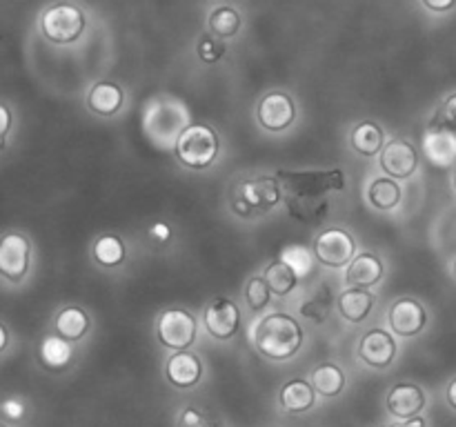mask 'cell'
I'll return each instance as SVG.
<instances>
[{
	"label": "cell",
	"mask_w": 456,
	"mask_h": 427,
	"mask_svg": "<svg viewBox=\"0 0 456 427\" xmlns=\"http://www.w3.org/2000/svg\"><path fill=\"white\" fill-rule=\"evenodd\" d=\"M254 345L265 359L288 360L301 350L303 327L289 314H270L254 329Z\"/></svg>",
	"instance_id": "6da1fadb"
},
{
	"label": "cell",
	"mask_w": 456,
	"mask_h": 427,
	"mask_svg": "<svg viewBox=\"0 0 456 427\" xmlns=\"http://www.w3.org/2000/svg\"><path fill=\"white\" fill-rule=\"evenodd\" d=\"M218 136L208 125H190L176 141V156L185 167L208 169L218 156Z\"/></svg>",
	"instance_id": "7a4b0ae2"
},
{
	"label": "cell",
	"mask_w": 456,
	"mask_h": 427,
	"mask_svg": "<svg viewBox=\"0 0 456 427\" xmlns=\"http://www.w3.org/2000/svg\"><path fill=\"white\" fill-rule=\"evenodd\" d=\"M281 187H283L281 181L270 176H258L252 178V181L240 182L239 191H236V198L232 200V209L240 218H254L258 214L270 212L283 198Z\"/></svg>",
	"instance_id": "3957f363"
},
{
	"label": "cell",
	"mask_w": 456,
	"mask_h": 427,
	"mask_svg": "<svg viewBox=\"0 0 456 427\" xmlns=\"http://www.w3.org/2000/svg\"><path fill=\"white\" fill-rule=\"evenodd\" d=\"M85 13L71 3H58L49 7L40 18V29L47 40L56 44H69L80 38L85 31Z\"/></svg>",
	"instance_id": "277c9868"
},
{
	"label": "cell",
	"mask_w": 456,
	"mask_h": 427,
	"mask_svg": "<svg viewBox=\"0 0 456 427\" xmlns=\"http://www.w3.org/2000/svg\"><path fill=\"white\" fill-rule=\"evenodd\" d=\"M276 178L285 187L288 196H323L325 191H341L346 176L341 169L332 172H279Z\"/></svg>",
	"instance_id": "5b68a950"
},
{
	"label": "cell",
	"mask_w": 456,
	"mask_h": 427,
	"mask_svg": "<svg viewBox=\"0 0 456 427\" xmlns=\"http://www.w3.org/2000/svg\"><path fill=\"white\" fill-rule=\"evenodd\" d=\"M196 334H199V325H196V318L190 311L167 310L159 316L156 336H159L160 345L167 347V350H187L196 341Z\"/></svg>",
	"instance_id": "8992f818"
},
{
	"label": "cell",
	"mask_w": 456,
	"mask_h": 427,
	"mask_svg": "<svg viewBox=\"0 0 456 427\" xmlns=\"http://www.w3.org/2000/svg\"><path fill=\"white\" fill-rule=\"evenodd\" d=\"M314 254L323 265L343 267L354 258V238L346 230H325L314 240Z\"/></svg>",
	"instance_id": "52a82bcc"
},
{
	"label": "cell",
	"mask_w": 456,
	"mask_h": 427,
	"mask_svg": "<svg viewBox=\"0 0 456 427\" xmlns=\"http://www.w3.org/2000/svg\"><path fill=\"white\" fill-rule=\"evenodd\" d=\"M203 320L208 332L218 341H227L240 327V310L230 298H214L203 311Z\"/></svg>",
	"instance_id": "ba28073f"
},
{
	"label": "cell",
	"mask_w": 456,
	"mask_h": 427,
	"mask_svg": "<svg viewBox=\"0 0 456 427\" xmlns=\"http://www.w3.org/2000/svg\"><path fill=\"white\" fill-rule=\"evenodd\" d=\"M29 256L31 245L22 234H4L3 243H0V271L4 278L18 280L27 274L29 270Z\"/></svg>",
	"instance_id": "9c48e42d"
},
{
	"label": "cell",
	"mask_w": 456,
	"mask_h": 427,
	"mask_svg": "<svg viewBox=\"0 0 456 427\" xmlns=\"http://www.w3.org/2000/svg\"><path fill=\"white\" fill-rule=\"evenodd\" d=\"M297 118V107L294 101L283 92H270L258 102V123L267 132H283Z\"/></svg>",
	"instance_id": "30bf717a"
},
{
	"label": "cell",
	"mask_w": 456,
	"mask_h": 427,
	"mask_svg": "<svg viewBox=\"0 0 456 427\" xmlns=\"http://www.w3.org/2000/svg\"><path fill=\"white\" fill-rule=\"evenodd\" d=\"M381 167L390 178H410L419 167V154L405 138H392L381 149Z\"/></svg>",
	"instance_id": "8fae6325"
},
{
	"label": "cell",
	"mask_w": 456,
	"mask_h": 427,
	"mask_svg": "<svg viewBox=\"0 0 456 427\" xmlns=\"http://www.w3.org/2000/svg\"><path fill=\"white\" fill-rule=\"evenodd\" d=\"M390 325L392 332L399 334V336H417V334L423 332L428 323V311L426 307L421 305L414 298H401L392 305L390 310Z\"/></svg>",
	"instance_id": "7c38bea8"
},
{
	"label": "cell",
	"mask_w": 456,
	"mask_h": 427,
	"mask_svg": "<svg viewBox=\"0 0 456 427\" xmlns=\"http://www.w3.org/2000/svg\"><path fill=\"white\" fill-rule=\"evenodd\" d=\"M426 403V391L419 385H414V383H396L387 391V412L396 418H403V421L419 416V412H423Z\"/></svg>",
	"instance_id": "4fadbf2b"
},
{
	"label": "cell",
	"mask_w": 456,
	"mask_h": 427,
	"mask_svg": "<svg viewBox=\"0 0 456 427\" xmlns=\"http://www.w3.org/2000/svg\"><path fill=\"white\" fill-rule=\"evenodd\" d=\"M359 356L370 367H387L396 356V341L386 329H370L359 345Z\"/></svg>",
	"instance_id": "5bb4252c"
},
{
	"label": "cell",
	"mask_w": 456,
	"mask_h": 427,
	"mask_svg": "<svg viewBox=\"0 0 456 427\" xmlns=\"http://www.w3.org/2000/svg\"><path fill=\"white\" fill-rule=\"evenodd\" d=\"M165 376L178 390H190V387L199 385L200 376H203V363L196 354L190 351H176L172 359L165 365Z\"/></svg>",
	"instance_id": "9a60e30c"
},
{
	"label": "cell",
	"mask_w": 456,
	"mask_h": 427,
	"mask_svg": "<svg viewBox=\"0 0 456 427\" xmlns=\"http://www.w3.org/2000/svg\"><path fill=\"white\" fill-rule=\"evenodd\" d=\"M383 278V262L379 261L374 254H359V256L352 258V262L347 265L346 280L350 287H372L379 280Z\"/></svg>",
	"instance_id": "2e32d148"
},
{
	"label": "cell",
	"mask_w": 456,
	"mask_h": 427,
	"mask_svg": "<svg viewBox=\"0 0 456 427\" xmlns=\"http://www.w3.org/2000/svg\"><path fill=\"white\" fill-rule=\"evenodd\" d=\"M316 394H319V391L314 390V385H310V383L303 381V378H294V381L285 383V385L281 387V407L289 414H303L307 412V409L314 407Z\"/></svg>",
	"instance_id": "e0dca14e"
},
{
	"label": "cell",
	"mask_w": 456,
	"mask_h": 427,
	"mask_svg": "<svg viewBox=\"0 0 456 427\" xmlns=\"http://www.w3.org/2000/svg\"><path fill=\"white\" fill-rule=\"evenodd\" d=\"M125 93L123 89L116 83H96L92 89H89L87 96V107L98 116H114L116 111L123 107Z\"/></svg>",
	"instance_id": "ac0fdd59"
},
{
	"label": "cell",
	"mask_w": 456,
	"mask_h": 427,
	"mask_svg": "<svg viewBox=\"0 0 456 427\" xmlns=\"http://www.w3.org/2000/svg\"><path fill=\"white\" fill-rule=\"evenodd\" d=\"M374 294L368 292V289H361V287H352L347 292H343L338 296V311L346 320L350 323H361L370 316L374 307Z\"/></svg>",
	"instance_id": "d6986e66"
},
{
	"label": "cell",
	"mask_w": 456,
	"mask_h": 427,
	"mask_svg": "<svg viewBox=\"0 0 456 427\" xmlns=\"http://www.w3.org/2000/svg\"><path fill=\"white\" fill-rule=\"evenodd\" d=\"M426 154L435 165H450L456 158V138L448 127L432 125L426 136Z\"/></svg>",
	"instance_id": "ffe728a7"
},
{
	"label": "cell",
	"mask_w": 456,
	"mask_h": 427,
	"mask_svg": "<svg viewBox=\"0 0 456 427\" xmlns=\"http://www.w3.org/2000/svg\"><path fill=\"white\" fill-rule=\"evenodd\" d=\"M53 325H56L58 336H62V338H67V341L74 342V341H80V338L89 332V327H92V320H89L87 311L80 310V307L71 305V307H65V310L58 311Z\"/></svg>",
	"instance_id": "44dd1931"
},
{
	"label": "cell",
	"mask_w": 456,
	"mask_h": 427,
	"mask_svg": "<svg viewBox=\"0 0 456 427\" xmlns=\"http://www.w3.org/2000/svg\"><path fill=\"white\" fill-rule=\"evenodd\" d=\"M71 356H74V347H71V341L62 336H47L43 338L38 347V359L40 363L47 369H65L67 365L71 363Z\"/></svg>",
	"instance_id": "7402d4cb"
},
{
	"label": "cell",
	"mask_w": 456,
	"mask_h": 427,
	"mask_svg": "<svg viewBox=\"0 0 456 427\" xmlns=\"http://www.w3.org/2000/svg\"><path fill=\"white\" fill-rule=\"evenodd\" d=\"M265 280L270 285L272 294L276 296H285V294L292 292L298 283V271L289 265L288 261H274L265 267Z\"/></svg>",
	"instance_id": "603a6c76"
},
{
	"label": "cell",
	"mask_w": 456,
	"mask_h": 427,
	"mask_svg": "<svg viewBox=\"0 0 456 427\" xmlns=\"http://www.w3.org/2000/svg\"><path fill=\"white\" fill-rule=\"evenodd\" d=\"M312 385L321 396H338L346 387V374L338 365L323 363L312 372Z\"/></svg>",
	"instance_id": "cb8c5ba5"
},
{
	"label": "cell",
	"mask_w": 456,
	"mask_h": 427,
	"mask_svg": "<svg viewBox=\"0 0 456 427\" xmlns=\"http://www.w3.org/2000/svg\"><path fill=\"white\" fill-rule=\"evenodd\" d=\"M288 209L297 221L316 222L325 216L328 200L323 196H288Z\"/></svg>",
	"instance_id": "d4e9b609"
},
{
	"label": "cell",
	"mask_w": 456,
	"mask_h": 427,
	"mask_svg": "<svg viewBox=\"0 0 456 427\" xmlns=\"http://www.w3.org/2000/svg\"><path fill=\"white\" fill-rule=\"evenodd\" d=\"M352 147L363 156H374L386 147L383 142V129L377 123H361L352 132Z\"/></svg>",
	"instance_id": "484cf974"
},
{
	"label": "cell",
	"mask_w": 456,
	"mask_h": 427,
	"mask_svg": "<svg viewBox=\"0 0 456 427\" xmlns=\"http://www.w3.org/2000/svg\"><path fill=\"white\" fill-rule=\"evenodd\" d=\"M368 198L374 207L383 209V212H387V209H395L396 205L401 203L399 182L392 181V178H377V181L370 182Z\"/></svg>",
	"instance_id": "4316f807"
},
{
	"label": "cell",
	"mask_w": 456,
	"mask_h": 427,
	"mask_svg": "<svg viewBox=\"0 0 456 427\" xmlns=\"http://www.w3.org/2000/svg\"><path fill=\"white\" fill-rule=\"evenodd\" d=\"M208 25L209 31H212L216 38H232V36H236V31L240 29V16L236 9L223 4V7H216L209 13Z\"/></svg>",
	"instance_id": "83f0119b"
},
{
	"label": "cell",
	"mask_w": 456,
	"mask_h": 427,
	"mask_svg": "<svg viewBox=\"0 0 456 427\" xmlns=\"http://www.w3.org/2000/svg\"><path fill=\"white\" fill-rule=\"evenodd\" d=\"M94 258L102 267H116L125 261V243L118 236L105 234L94 243Z\"/></svg>",
	"instance_id": "f1b7e54d"
},
{
	"label": "cell",
	"mask_w": 456,
	"mask_h": 427,
	"mask_svg": "<svg viewBox=\"0 0 456 427\" xmlns=\"http://www.w3.org/2000/svg\"><path fill=\"white\" fill-rule=\"evenodd\" d=\"M330 307H332V292H330L328 285H321L314 296L301 307V314L314 323H323L330 314Z\"/></svg>",
	"instance_id": "f546056e"
},
{
	"label": "cell",
	"mask_w": 456,
	"mask_h": 427,
	"mask_svg": "<svg viewBox=\"0 0 456 427\" xmlns=\"http://www.w3.org/2000/svg\"><path fill=\"white\" fill-rule=\"evenodd\" d=\"M243 296H245V302L249 305V310L261 311L270 305L272 289H270V285H267L265 278H258V276H254V278H249L248 285H245Z\"/></svg>",
	"instance_id": "4dcf8cb0"
},
{
	"label": "cell",
	"mask_w": 456,
	"mask_h": 427,
	"mask_svg": "<svg viewBox=\"0 0 456 427\" xmlns=\"http://www.w3.org/2000/svg\"><path fill=\"white\" fill-rule=\"evenodd\" d=\"M196 52H199L200 60L203 62H218L223 53H225V47H223L216 38L203 36V38L199 40V44H196Z\"/></svg>",
	"instance_id": "1f68e13d"
},
{
	"label": "cell",
	"mask_w": 456,
	"mask_h": 427,
	"mask_svg": "<svg viewBox=\"0 0 456 427\" xmlns=\"http://www.w3.org/2000/svg\"><path fill=\"white\" fill-rule=\"evenodd\" d=\"M435 125H441V127H448V129H456V93H452V96L444 102V107H441Z\"/></svg>",
	"instance_id": "d6a6232c"
},
{
	"label": "cell",
	"mask_w": 456,
	"mask_h": 427,
	"mask_svg": "<svg viewBox=\"0 0 456 427\" xmlns=\"http://www.w3.org/2000/svg\"><path fill=\"white\" fill-rule=\"evenodd\" d=\"M283 261H288L289 265L298 271V274H305V271L310 270V258H307L305 249H298V247L288 249V254L283 256Z\"/></svg>",
	"instance_id": "836d02e7"
},
{
	"label": "cell",
	"mask_w": 456,
	"mask_h": 427,
	"mask_svg": "<svg viewBox=\"0 0 456 427\" xmlns=\"http://www.w3.org/2000/svg\"><path fill=\"white\" fill-rule=\"evenodd\" d=\"M0 412H3V416L7 418V421H20V418L25 416V407H22V403H18L16 399L3 400Z\"/></svg>",
	"instance_id": "e575fe53"
},
{
	"label": "cell",
	"mask_w": 456,
	"mask_h": 427,
	"mask_svg": "<svg viewBox=\"0 0 456 427\" xmlns=\"http://www.w3.org/2000/svg\"><path fill=\"white\" fill-rule=\"evenodd\" d=\"M423 4H426L428 9H432V12L445 13L456 7V0H423Z\"/></svg>",
	"instance_id": "d590c367"
},
{
	"label": "cell",
	"mask_w": 456,
	"mask_h": 427,
	"mask_svg": "<svg viewBox=\"0 0 456 427\" xmlns=\"http://www.w3.org/2000/svg\"><path fill=\"white\" fill-rule=\"evenodd\" d=\"M151 236L156 240H167L169 238V227L167 225H154L151 227Z\"/></svg>",
	"instance_id": "8d00e7d4"
},
{
	"label": "cell",
	"mask_w": 456,
	"mask_h": 427,
	"mask_svg": "<svg viewBox=\"0 0 456 427\" xmlns=\"http://www.w3.org/2000/svg\"><path fill=\"white\" fill-rule=\"evenodd\" d=\"M445 399H448V405L452 409H456V378H452L448 385V390H445Z\"/></svg>",
	"instance_id": "74e56055"
},
{
	"label": "cell",
	"mask_w": 456,
	"mask_h": 427,
	"mask_svg": "<svg viewBox=\"0 0 456 427\" xmlns=\"http://www.w3.org/2000/svg\"><path fill=\"white\" fill-rule=\"evenodd\" d=\"M0 114H3V141L9 132V125H12V114H9V107H0Z\"/></svg>",
	"instance_id": "f35d334b"
},
{
	"label": "cell",
	"mask_w": 456,
	"mask_h": 427,
	"mask_svg": "<svg viewBox=\"0 0 456 427\" xmlns=\"http://www.w3.org/2000/svg\"><path fill=\"white\" fill-rule=\"evenodd\" d=\"M401 427H428V425L421 416H414V418H410V421H405Z\"/></svg>",
	"instance_id": "ab89813d"
},
{
	"label": "cell",
	"mask_w": 456,
	"mask_h": 427,
	"mask_svg": "<svg viewBox=\"0 0 456 427\" xmlns=\"http://www.w3.org/2000/svg\"><path fill=\"white\" fill-rule=\"evenodd\" d=\"M0 332H3V342H0V350H7V327L0 325Z\"/></svg>",
	"instance_id": "60d3db41"
},
{
	"label": "cell",
	"mask_w": 456,
	"mask_h": 427,
	"mask_svg": "<svg viewBox=\"0 0 456 427\" xmlns=\"http://www.w3.org/2000/svg\"><path fill=\"white\" fill-rule=\"evenodd\" d=\"M190 427H214L212 423L208 421V418H203V421H199V423H194V425H190Z\"/></svg>",
	"instance_id": "b9f144b4"
},
{
	"label": "cell",
	"mask_w": 456,
	"mask_h": 427,
	"mask_svg": "<svg viewBox=\"0 0 456 427\" xmlns=\"http://www.w3.org/2000/svg\"><path fill=\"white\" fill-rule=\"evenodd\" d=\"M454 189H456V172H454Z\"/></svg>",
	"instance_id": "7bdbcfd3"
},
{
	"label": "cell",
	"mask_w": 456,
	"mask_h": 427,
	"mask_svg": "<svg viewBox=\"0 0 456 427\" xmlns=\"http://www.w3.org/2000/svg\"><path fill=\"white\" fill-rule=\"evenodd\" d=\"M454 276H456V261H454Z\"/></svg>",
	"instance_id": "ee69618b"
},
{
	"label": "cell",
	"mask_w": 456,
	"mask_h": 427,
	"mask_svg": "<svg viewBox=\"0 0 456 427\" xmlns=\"http://www.w3.org/2000/svg\"><path fill=\"white\" fill-rule=\"evenodd\" d=\"M386 427H401V425H386Z\"/></svg>",
	"instance_id": "f6af8a7d"
},
{
	"label": "cell",
	"mask_w": 456,
	"mask_h": 427,
	"mask_svg": "<svg viewBox=\"0 0 456 427\" xmlns=\"http://www.w3.org/2000/svg\"><path fill=\"white\" fill-rule=\"evenodd\" d=\"M3 427H7V425H3Z\"/></svg>",
	"instance_id": "bcb514c9"
}]
</instances>
